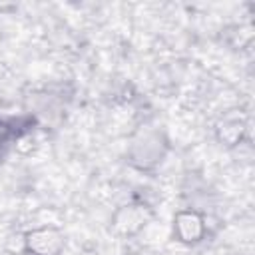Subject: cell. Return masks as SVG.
I'll use <instances>...</instances> for the list:
<instances>
[{"label":"cell","instance_id":"cell-1","mask_svg":"<svg viewBox=\"0 0 255 255\" xmlns=\"http://www.w3.org/2000/svg\"><path fill=\"white\" fill-rule=\"evenodd\" d=\"M167 147H169L167 139L159 129L145 128V129H139L131 137L129 147H128V159L135 169L151 171L163 161Z\"/></svg>","mask_w":255,"mask_h":255},{"label":"cell","instance_id":"cell-5","mask_svg":"<svg viewBox=\"0 0 255 255\" xmlns=\"http://www.w3.org/2000/svg\"><path fill=\"white\" fill-rule=\"evenodd\" d=\"M36 126V120L32 116H0V159L4 153L26 133H30Z\"/></svg>","mask_w":255,"mask_h":255},{"label":"cell","instance_id":"cell-3","mask_svg":"<svg viewBox=\"0 0 255 255\" xmlns=\"http://www.w3.org/2000/svg\"><path fill=\"white\" fill-rule=\"evenodd\" d=\"M207 233L205 217L195 209H181L173 215V237L179 243L195 245L203 241Z\"/></svg>","mask_w":255,"mask_h":255},{"label":"cell","instance_id":"cell-4","mask_svg":"<svg viewBox=\"0 0 255 255\" xmlns=\"http://www.w3.org/2000/svg\"><path fill=\"white\" fill-rule=\"evenodd\" d=\"M151 219V211L147 205L143 203H137V201H131L128 205H122L116 213H114V227L124 233V235H133L137 233L141 227L147 225V221Z\"/></svg>","mask_w":255,"mask_h":255},{"label":"cell","instance_id":"cell-2","mask_svg":"<svg viewBox=\"0 0 255 255\" xmlns=\"http://www.w3.org/2000/svg\"><path fill=\"white\" fill-rule=\"evenodd\" d=\"M66 245V235L62 229L44 225L34 227L24 233L22 237V251L24 255H60Z\"/></svg>","mask_w":255,"mask_h":255}]
</instances>
